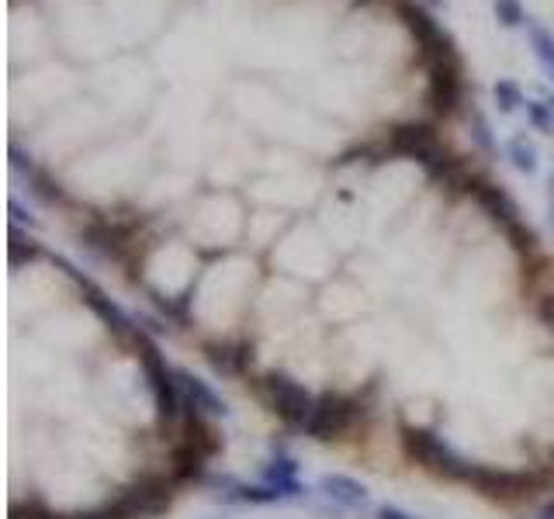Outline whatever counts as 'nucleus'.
Instances as JSON below:
<instances>
[{
    "instance_id": "obj_11",
    "label": "nucleus",
    "mask_w": 554,
    "mask_h": 519,
    "mask_svg": "<svg viewBox=\"0 0 554 519\" xmlns=\"http://www.w3.org/2000/svg\"><path fill=\"white\" fill-rule=\"evenodd\" d=\"M468 485H475L482 495H492V499H513V495H523L530 488L527 475H516V471H496L485 468V464H475V475H471Z\"/></svg>"
},
{
    "instance_id": "obj_1",
    "label": "nucleus",
    "mask_w": 554,
    "mask_h": 519,
    "mask_svg": "<svg viewBox=\"0 0 554 519\" xmlns=\"http://www.w3.org/2000/svg\"><path fill=\"white\" fill-rule=\"evenodd\" d=\"M395 11H399L402 25L409 28V35L416 39V49H419V59H423V66L430 70V66L437 63H451V59H461L458 45H454L451 32H447L444 25H440L437 18H433L430 11H426L419 0H395Z\"/></svg>"
},
{
    "instance_id": "obj_19",
    "label": "nucleus",
    "mask_w": 554,
    "mask_h": 519,
    "mask_svg": "<svg viewBox=\"0 0 554 519\" xmlns=\"http://www.w3.org/2000/svg\"><path fill=\"white\" fill-rule=\"evenodd\" d=\"M468 129H471V139H475V146L482 149L485 156H492V160H496V156H499L496 135H492V125L485 122V115H482V111H471V118H468Z\"/></svg>"
},
{
    "instance_id": "obj_25",
    "label": "nucleus",
    "mask_w": 554,
    "mask_h": 519,
    "mask_svg": "<svg viewBox=\"0 0 554 519\" xmlns=\"http://www.w3.org/2000/svg\"><path fill=\"white\" fill-rule=\"evenodd\" d=\"M548 222L554 229V170L548 173Z\"/></svg>"
},
{
    "instance_id": "obj_6",
    "label": "nucleus",
    "mask_w": 554,
    "mask_h": 519,
    "mask_svg": "<svg viewBox=\"0 0 554 519\" xmlns=\"http://www.w3.org/2000/svg\"><path fill=\"white\" fill-rule=\"evenodd\" d=\"M475 198H478V205L489 212V218L496 225H503V229L509 232V239H513L520 250H534V232H530V225H523V218H520V208H516V201L506 194V187L503 184H482V187H475Z\"/></svg>"
},
{
    "instance_id": "obj_18",
    "label": "nucleus",
    "mask_w": 554,
    "mask_h": 519,
    "mask_svg": "<svg viewBox=\"0 0 554 519\" xmlns=\"http://www.w3.org/2000/svg\"><path fill=\"white\" fill-rule=\"evenodd\" d=\"M492 101H496L499 115H513L516 108H527V94L516 80H496L492 84Z\"/></svg>"
},
{
    "instance_id": "obj_24",
    "label": "nucleus",
    "mask_w": 554,
    "mask_h": 519,
    "mask_svg": "<svg viewBox=\"0 0 554 519\" xmlns=\"http://www.w3.org/2000/svg\"><path fill=\"white\" fill-rule=\"evenodd\" d=\"M7 208H11V218H14V225H21V222L35 225V218H32V215H25V212H21V205H18V201H11V205H7Z\"/></svg>"
},
{
    "instance_id": "obj_9",
    "label": "nucleus",
    "mask_w": 554,
    "mask_h": 519,
    "mask_svg": "<svg viewBox=\"0 0 554 519\" xmlns=\"http://www.w3.org/2000/svg\"><path fill=\"white\" fill-rule=\"evenodd\" d=\"M430 87H426V104L433 108V115H454L458 104H464V63L451 59V63L430 66Z\"/></svg>"
},
{
    "instance_id": "obj_16",
    "label": "nucleus",
    "mask_w": 554,
    "mask_h": 519,
    "mask_svg": "<svg viewBox=\"0 0 554 519\" xmlns=\"http://www.w3.org/2000/svg\"><path fill=\"white\" fill-rule=\"evenodd\" d=\"M21 173H25V180H28V187H32L35 198H42L46 205H66V191L49 177V173H42L39 167H35V163L32 167H25Z\"/></svg>"
},
{
    "instance_id": "obj_26",
    "label": "nucleus",
    "mask_w": 554,
    "mask_h": 519,
    "mask_svg": "<svg viewBox=\"0 0 554 519\" xmlns=\"http://www.w3.org/2000/svg\"><path fill=\"white\" fill-rule=\"evenodd\" d=\"M544 101H548V108L554 111V90H551V94H544Z\"/></svg>"
},
{
    "instance_id": "obj_23",
    "label": "nucleus",
    "mask_w": 554,
    "mask_h": 519,
    "mask_svg": "<svg viewBox=\"0 0 554 519\" xmlns=\"http://www.w3.org/2000/svg\"><path fill=\"white\" fill-rule=\"evenodd\" d=\"M374 519H416V516L406 513V509H399V506H381Z\"/></svg>"
},
{
    "instance_id": "obj_20",
    "label": "nucleus",
    "mask_w": 554,
    "mask_h": 519,
    "mask_svg": "<svg viewBox=\"0 0 554 519\" xmlns=\"http://www.w3.org/2000/svg\"><path fill=\"white\" fill-rule=\"evenodd\" d=\"M492 11H496V21L503 28H523L530 21L523 0H492Z\"/></svg>"
},
{
    "instance_id": "obj_21",
    "label": "nucleus",
    "mask_w": 554,
    "mask_h": 519,
    "mask_svg": "<svg viewBox=\"0 0 554 519\" xmlns=\"http://www.w3.org/2000/svg\"><path fill=\"white\" fill-rule=\"evenodd\" d=\"M527 122L534 132L541 135H554V111L548 108V101H527Z\"/></svg>"
},
{
    "instance_id": "obj_10",
    "label": "nucleus",
    "mask_w": 554,
    "mask_h": 519,
    "mask_svg": "<svg viewBox=\"0 0 554 519\" xmlns=\"http://www.w3.org/2000/svg\"><path fill=\"white\" fill-rule=\"evenodd\" d=\"M267 398H271L277 416H281L284 423L298 426V430L305 426V419H309V412H312V402H316V398L298 385L295 378H288V374H271V378H267Z\"/></svg>"
},
{
    "instance_id": "obj_13",
    "label": "nucleus",
    "mask_w": 554,
    "mask_h": 519,
    "mask_svg": "<svg viewBox=\"0 0 554 519\" xmlns=\"http://www.w3.org/2000/svg\"><path fill=\"white\" fill-rule=\"evenodd\" d=\"M319 492H323L336 509H343V513H354V509L368 506V488L350 475H323L319 478Z\"/></svg>"
},
{
    "instance_id": "obj_5",
    "label": "nucleus",
    "mask_w": 554,
    "mask_h": 519,
    "mask_svg": "<svg viewBox=\"0 0 554 519\" xmlns=\"http://www.w3.org/2000/svg\"><path fill=\"white\" fill-rule=\"evenodd\" d=\"M139 357H142V371H146L149 388H153L156 409H160L163 419H174L177 412L184 409L181 385H177V371H170L167 360L160 357V350H156L146 336H139Z\"/></svg>"
},
{
    "instance_id": "obj_29",
    "label": "nucleus",
    "mask_w": 554,
    "mask_h": 519,
    "mask_svg": "<svg viewBox=\"0 0 554 519\" xmlns=\"http://www.w3.org/2000/svg\"><path fill=\"white\" fill-rule=\"evenodd\" d=\"M357 4H371V0H357Z\"/></svg>"
},
{
    "instance_id": "obj_17",
    "label": "nucleus",
    "mask_w": 554,
    "mask_h": 519,
    "mask_svg": "<svg viewBox=\"0 0 554 519\" xmlns=\"http://www.w3.org/2000/svg\"><path fill=\"white\" fill-rule=\"evenodd\" d=\"M205 350H208V353H205L208 364H212L219 374H239V371H243L246 353H239V346H229V343H208Z\"/></svg>"
},
{
    "instance_id": "obj_7",
    "label": "nucleus",
    "mask_w": 554,
    "mask_h": 519,
    "mask_svg": "<svg viewBox=\"0 0 554 519\" xmlns=\"http://www.w3.org/2000/svg\"><path fill=\"white\" fill-rule=\"evenodd\" d=\"M52 263H56V267L63 270V274L70 277L73 284H77V288H80V295H84V302L91 305V312L97 315V319L104 322V326L111 329V333H115V336H122V340H129V336H136V329H132L129 315H125L122 308H118L115 302H111V298L104 295L101 288H97V284L91 281V277H84L77 267H73L70 260H63V257H52Z\"/></svg>"
},
{
    "instance_id": "obj_28",
    "label": "nucleus",
    "mask_w": 554,
    "mask_h": 519,
    "mask_svg": "<svg viewBox=\"0 0 554 519\" xmlns=\"http://www.w3.org/2000/svg\"><path fill=\"white\" fill-rule=\"evenodd\" d=\"M537 519H554V516H548V513H544V509H541V516H537Z\"/></svg>"
},
{
    "instance_id": "obj_12",
    "label": "nucleus",
    "mask_w": 554,
    "mask_h": 519,
    "mask_svg": "<svg viewBox=\"0 0 554 519\" xmlns=\"http://www.w3.org/2000/svg\"><path fill=\"white\" fill-rule=\"evenodd\" d=\"M177 385H181V398H184V409H194L208 419H219L226 416V402L212 391V385L201 378H194L191 371H177Z\"/></svg>"
},
{
    "instance_id": "obj_4",
    "label": "nucleus",
    "mask_w": 554,
    "mask_h": 519,
    "mask_svg": "<svg viewBox=\"0 0 554 519\" xmlns=\"http://www.w3.org/2000/svg\"><path fill=\"white\" fill-rule=\"evenodd\" d=\"M357 402L347 395H340V391H326V395H319L316 402H312V412L309 419H305L302 430L312 436V440H336V436H343L354 426L357 419Z\"/></svg>"
},
{
    "instance_id": "obj_15",
    "label": "nucleus",
    "mask_w": 554,
    "mask_h": 519,
    "mask_svg": "<svg viewBox=\"0 0 554 519\" xmlns=\"http://www.w3.org/2000/svg\"><path fill=\"white\" fill-rule=\"evenodd\" d=\"M506 160L513 163L516 173H523V177H534V173H537V146L523 132H516L513 139H509V146H506Z\"/></svg>"
},
{
    "instance_id": "obj_22",
    "label": "nucleus",
    "mask_w": 554,
    "mask_h": 519,
    "mask_svg": "<svg viewBox=\"0 0 554 519\" xmlns=\"http://www.w3.org/2000/svg\"><path fill=\"white\" fill-rule=\"evenodd\" d=\"M537 312H541V322L548 329H554V295H544L541 298V308H537Z\"/></svg>"
},
{
    "instance_id": "obj_27",
    "label": "nucleus",
    "mask_w": 554,
    "mask_h": 519,
    "mask_svg": "<svg viewBox=\"0 0 554 519\" xmlns=\"http://www.w3.org/2000/svg\"><path fill=\"white\" fill-rule=\"evenodd\" d=\"M423 4H430V7H444V0H423Z\"/></svg>"
},
{
    "instance_id": "obj_2",
    "label": "nucleus",
    "mask_w": 554,
    "mask_h": 519,
    "mask_svg": "<svg viewBox=\"0 0 554 519\" xmlns=\"http://www.w3.org/2000/svg\"><path fill=\"white\" fill-rule=\"evenodd\" d=\"M402 447L406 454L413 457L419 468L433 471L437 478H447V481H464L468 485L471 475H475V464L464 461L458 450L451 443H444L433 430H406L402 436Z\"/></svg>"
},
{
    "instance_id": "obj_8",
    "label": "nucleus",
    "mask_w": 554,
    "mask_h": 519,
    "mask_svg": "<svg viewBox=\"0 0 554 519\" xmlns=\"http://www.w3.org/2000/svg\"><path fill=\"white\" fill-rule=\"evenodd\" d=\"M170 502H174V492H170L167 478H142L118 495L115 509L122 519H149V516L167 513Z\"/></svg>"
},
{
    "instance_id": "obj_14",
    "label": "nucleus",
    "mask_w": 554,
    "mask_h": 519,
    "mask_svg": "<svg viewBox=\"0 0 554 519\" xmlns=\"http://www.w3.org/2000/svg\"><path fill=\"white\" fill-rule=\"evenodd\" d=\"M527 39L530 49H534V59L541 63L544 77L554 80V32L544 28L541 21H527Z\"/></svg>"
},
{
    "instance_id": "obj_3",
    "label": "nucleus",
    "mask_w": 554,
    "mask_h": 519,
    "mask_svg": "<svg viewBox=\"0 0 554 519\" xmlns=\"http://www.w3.org/2000/svg\"><path fill=\"white\" fill-rule=\"evenodd\" d=\"M385 142H388V149H392V156L423 163L426 173L437 170L440 163L451 160L444 139H440V132L433 129L430 122H402V125H395V129L388 132Z\"/></svg>"
}]
</instances>
